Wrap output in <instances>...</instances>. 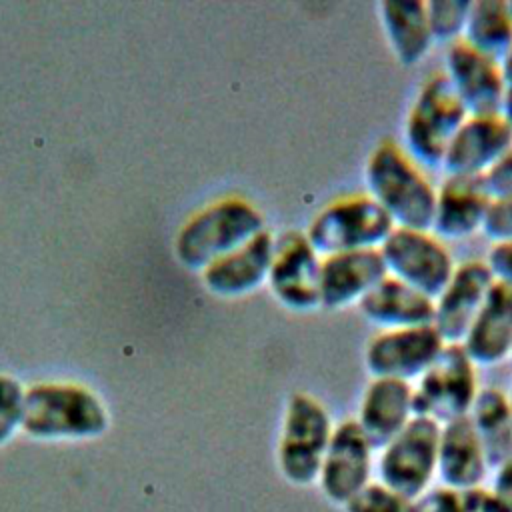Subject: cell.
Instances as JSON below:
<instances>
[{
  "label": "cell",
  "instance_id": "obj_1",
  "mask_svg": "<svg viewBox=\"0 0 512 512\" xmlns=\"http://www.w3.org/2000/svg\"><path fill=\"white\" fill-rule=\"evenodd\" d=\"M364 184L398 228L430 230L436 188L392 138L380 140L364 162Z\"/></svg>",
  "mask_w": 512,
  "mask_h": 512
},
{
  "label": "cell",
  "instance_id": "obj_2",
  "mask_svg": "<svg viewBox=\"0 0 512 512\" xmlns=\"http://www.w3.org/2000/svg\"><path fill=\"white\" fill-rule=\"evenodd\" d=\"M110 426L102 398L78 382H36L26 388L22 432L36 440H92Z\"/></svg>",
  "mask_w": 512,
  "mask_h": 512
},
{
  "label": "cell",
  "instance_id": "obj_3",
  "mask_svg": "<svg viewBox=\"0 0 512 512\" xmlns=\"http://www.w3.org/2000/svg\"><path fill=\"white\" fill-rule=\"evenodd\" d=\"M262 230L266 220L256 204L242 196H224L196 210L180 226L174 254L184 268L202 272Z\"/></svg>",
  "mask_w": 512,
  "mask_h": 512
},
{
  "label": "cell",
  "instance_id": "obj_4",
  "mask_svg": "<svg viewBox=\"0 0 512 512\" xmlns=\"http://www.w3.org/2000/svg\"><path fill=\"white\" fill-rule=\"evenodd\" d=\"M468 118L444 72L430 74L418 88L404 122V150L422 168H440L444 152Z\"/></svg>",
  "mask_w": 512,
  "mask_h": 512
},
{
  "label": "cell",
  "instance_id": "obj_5",
  "mask_svg": "<svg viewBox=\"0 0 512 512\" xmlns=\"http://www.w3.org/2000/svg\"><path fill=\"white\" fill-rule=\"evenodd\" d=\"M394 230L390 216L366 192L328 202L308 224L304 236L320 256L378 250Z\"/></svg>",
  "mask_w": 512,
  "mask_h": 512
},
{
  "label": "cell",
  "instance_id": "obj_6",
  "mask_svg": "<svg viewBox=\"0 0 512 512\" xmlns=\"http://www.w3.org/2000/svg\"><path fill=\"white\" fill-rule=\"evenodd\" d=\"M332 430L330 414L320 400L306 392L288 398L278 440V468L290 484L310 486L318 480Z\"/></svg>",
  "mask_w": 512,
  "mask_h": 512
},
{
  "label": "cell",
  "instance_id": "obj_7",
  "mask_svg": "<svg viewBox=\"0 0 512 512\" xmlns=\"http://www.w3.org/2000/svg\"><path fill=\"white\" fill-rule=\"evenodd\" d=\"M478 394L476 366L460 344H446L434 364L412 384L414 416L440 426L468 416Z\"/></svg>",
  "mask_w": 512,
  "mask_h": 512
},
{
  "label": "cell",
  "instance_id": "obj_8",
  "mask_svg": "<svg viewBox=\"0 0 512 512\" xmlns=\"http://www.w3.org/2000/svg\"><path fill=\"white\" fill-rule=\"evenodd\" d=\"M438 442L440 424L424 416H412L380 450V484L408 500L420 498L436 474Z\"/></svg>",
  "mask_w": 512,
  "mask_h": 512
},
{
  "label": "cell",
  "instance_id": "obj_9",
  "mask_svg": "<svg viewBox=\"0 0 512 512\" xmlns=\"http://www.w3.org/2000/svg\"><path fill=\"white\" fill-rule=\"evenodd\" d=\"M388 276L436 298L448 284L456 262L446 244L430 230L398 228L380 246Z\"/></svg>",
  "mask_w": 512,
  "mask_h": 512
},
{
  "label": "cell",
  "instance_id": "obj_10",
  "mask_svg": "<svg viewBox=\"0 0 512 512\" xmlns=\"http://www.w3.org/2000/svg\"><path fill=\"white\" fill-rule=\"evenodd\" d=\"M320 262L322 256L312 248L304 232L290 230L276 238L266 278L276 302L292 312L320 308Z\"/></svg>",
  "mask_w": 512,
  "mask_h": 512
},
{
  "label": "cell",
  "instance_id": "obj_11",
  "mask_svg": "<svg viewBox=\"0 0 512 512\" xmlns=\"http://www.w3.org/2000/svg\"><path fill=\"white\" fill-rule=\"evenodd\" d=\"M446 342L428 326L382 330L364 348V364L372 378L418 380L440 356Z\"/></svg>",
  "mask_w": 512,
  "mask_h": 512
},
{
  "label": "cell",
  "instance_id": "obj_12",
  "mask_svg": "<svg viewBox=\"0 0 512 512\" xmlns=\"http://www.w3.org/2000/svg\"><path fill=\"white\" fill-rule=\"evenodd\" d=\"M374 448L356 420H344L334 426L318 484L326 500L344 506L362 488L370 484Z\"/></svg>",
  "mask_w": 512,
  "mask_h": 512
},
{
  "label": "cell",
  "instance_id": "obj_13",
  "mask_svg": "<svg viewBox=\"0 0 512 512\" xmlns=\"http://www.w3.org/2000/svg\"><path fill=\"white\" fill-rule=\"evenodd\" d=\"M442 72L468 116L500 114L508 88L498 60L456 40L446 48Z\"/></svg>",
  "mask_w": 512,
  "mask_h": 512
},
{
  "label": "cell",
  "instance_id": "obj_14",
  "mask_svg": "<svg viewBox=\"0 0 512 512\" xmlns=\"http://www.w3.org/2000/svg\"><path fill=\"white\" fill-rule=\"evenodd\" d=\"M494 276L486 260H464L456 264L448 284L434 298L432 326L446 344H460L484 304Z\"/></svg>",
  "mask_w": 512,
  "mask_h": 512
},
{
  "label": "cell",
  "instance_id": "obj_15",
  "mask_svg": "<svg viewBox=\"0 0 512 512\" xmlns=\"http://www.w3.org/2000/svg\"><path fill=\"white\" fill-rule=\"evenodd\" d=\"M512 146V130L500 114L468 116L452 136L442 170L446 176H484Z\"/></svg>",
  "mask_w": 512,
  "mask_h": 512
},
{
  "label": "cell",
  "instance_id": "obj_16",
  "mask_svg": "<svg viewBox=\"0 0 512 512\" xmlns=\"http://www.w3.org/2000/svg\"><path fill=\"white\" fill-rule=\"evenodd\" d=\"M388 276L378 250H354L322 256L320 262V308L344 310L360 300Z\"/></svg>",
  "mask_w": 512,
  "mask_h": 512
},
{
  "label": "cell",
  "instance_id": "obj_17",
  "mask_svg": "<svg viewBox=\"0 0 512 512\" xmlns=\"http://www.w3.org/2000/svg\"><path fill=\"white\" fill-rule=\"evenodd\" d=\"M492 198L482 176H446L436 188L430 232L440 240H462L482 230Z\"/></svg>",
  "mask_w": 512,
  "mask_h": 512
},
{
  "label": "cell",
  "instance_id": "obj_18",
  "mask_svg": "<svg viewBox=\"0 0 512 512\" xmlns=\"http://www.w3.org/2000/svg\"><path fill=\"white\" fill-rule=\"evenodd\" d=\"M274 240L268 230H262L240 248L206 266L200 272L204 288L220 298H240L258 290L268 278Z\"/></svg>",
  "mask_w": 512,
  "mask_h": 512
},
{
  "label": "cell",
  "instance_id": "obj_19",
  "mask_svg": "<svg viewBox=\"0 0 512 512\" xmlns=\"http://www.w3.org/2000/svg\"><path fill=\"white\" fill-rule=\"evenodd\" d=\"M474 366H496L512 354V286L492 284L484 304L460 342Z\"/></svg>",
  "mask_w": 512,
  "mask_h": 512
},
{
  "label": "cell",
  "instance_id": "obj_20",
  "mask_svg": "<svg viewBox=\"0 0 512 512\" xmlns=\"http://www.w3.org/2000/svg\"><path fill=\"white\" fill-rule=\"evenodd\" d=\"M488 460L482 442L468 416L440 426L436 474L442 486L454 490L478 488L488 476Z\"/></svg>",
  "mask_w": 512,
  "mask_h": 512
},
{
  "label": "cell",
  "instance_id": "obj_21",
  "mask_svg": "<svg viewBox=\"0 0 512 512\" xmlns=\"http://www.w3.org/2000/svg\"><path fill=\"white\" fill-rule=\"evenodd\" d=\"M414 416L412 384L394 378H372L362 394L358 426L374 450H382Z\"/></svg>",
  "mask_w": 512,
  "mask_h": 512
},
{
  "label": "cell",
  "instance_id": "obj_22",
  "mask_svg": "<svg viewBox=\"0 0 512 512\" xmlns=\"http://www.w3.org/2000/svg\"><path fill=\"white\" fill-rule=\"evenodd\" d=\"M358 310L382 330L428 326L434 320V300L392 276L380 280L360 300Z\"/></svg>",
  "mask_w": 512,
  "mask_h": 512
},
{
  "label": "cell",
  "instance_id": "obj_23",
  "mask_svg": "<svg viewBox=\"0 0 512 512\" xmlns=\"http://www.w3.org/2000/svg\"><path fill=\"white\" fill-rule=\"evenodd\" d=\"M378 14L390 50L402 66H416L428 56L434 40L422 0H384Z\"/></svg>",
  "mask_w": 512,
  "mask_h": 512
},
{
  "label": "cell",
  "instance_id": "obj_24",
  "mask_svg": "<svg viewBox=\"0 0 512 512\" xmlns=\"http://www.w3.org/2000/svg\"><path fill=\"white\" fill-rule=\"evenodd\" d=\"M468 418L482 442L488 468L494 470L512 454V414L508 396L498 388L478 390Z\"/></svg>",
  "mask_w": 512,
  "mask_h": 512
},
{
  "label": "cell",
  "instance_id": "obj_25",
  "mask_svg": "<svg viewBox=\"0 0 512 512\" xmlns=\"http://www.w3.org/2000/svg\"><path fill=\"white\" fill-rule=\"evenodd\" d=\"M460 40L500 62L512 46L508 0H472Z\"/></svg>",
  "mask_w": 512,
  "mask_h": 512
},
{
  "label": "cell",
  "instance_id": "obj_26",
  "mask_svg": "<svg viewBox=\"0 0 512 512\" xmlns=\"http://www.w3.org/2000/svg\"><path fill=\"white\" fill-rule=\"evenodd\" d=\"M414 504L416 512H510V508L484 486L468 490L438 486L426 490Z\"/></svg>",
  "mask_w": 512,
  "mask_h": 512
},
{
  "label": "cell",
  "instance_id": "obj_27",
  "mask_svg": "<svg viewBox=\"0 0 512 512\" xmlns=\"http://www.w3.org/2000/svg\"><path fill=\"white\" fill-rule=\"evenodd\" d=\"M424 4L434 42L452 44L462 38L472 0H428Z\"/></svg>",
  "mask_w": 512,
  "mask_h": 512
},
{
  "label": "cell",
  "instance_id": "obj_28",
  "mask_svg": "<svg viewBox=\"0 0 512 512\" xmlns=\"http://www.w3.org/2000/svg\"><path fill=\"white\" fill-rule=\"evenodd\" d=\"M344 512H416V504L380 482H370L344 504Z\"/></svg>",
  "mask_w": 512,
  "mask_h": 512
},
{
  "label": "cell",
  "instance_id": "obj_29",
  "mask_svg": "<svg viewBox=\"0 0 512 512\" xmlns=\"http://www.w3.org/2000/svg\"><path fill=\"white\" fill-rule=\"evenodd\" d=\"M22 382L10 374H0V446H4L18 430H22L24 416Z\"/></svg>",
  "mask_w": 512,
  "mask_h": 512
},
{
  "label": "cell",
  "instance_id": "obj_30",
  "mask_svg": "<svg viewBox=\"0 0 512 512\" xmlns=\"http://www.w3.org/2000/svg\"><path fill=\"white\" fill-rule=\"evenodd\" d=\"M482 232L492 244L512 242V198L492 200L482 224Z\"/></svg>",
  "mask_w": 512,
  "mask_h": 512
},
{
  "label": "cell",
  "instance_id": "obj_31",
  "mask_svg": "<svg viewBox=\"0 0 512 512\" xmlns=\"http://www.w3.org/2000/svg\"><path fill=\"white\" fill-rule=\"evenodd\" d=\"M482 178L492 200L512 198V146Z\"/></svg>",
  "mask_w": 512,
  "mask_h": 512
},
{
  "label": "cell",
  "instance_id": "obj_32",
  "mask_svg": "<svg viewBox=\"0 0 512 512\" xmlns=\"http://www.w3.org/2000/svg\"><path fill=\"white\" fill-rule=\"evenodd\" d=\"M486 264L496 282L512 286V242L492 244L486 256Z\"/></svg>",
  "mask_w": 512,
  "mask_h": 512
},
{
  "label": "cell",
  "instance_id": "obj_33",
  "mask_svg": "<svg viewBox=\"0 0 512 512\" xmlns=\"http://www.w3.org/2000/svg\"><path fill=\"white\" fill-rule=\"evenodd\" d=\"M490 490L512 512V454L494 468V480H492V488Z\"/></svg>",
  "mask_w": 512,
  "mask_h": 512
},
{
  "label": "cell",
  "instance_id": "obj_34",
  "mask_svg": "<svg viewBox=\"0 0 512 512\" xmlns=\"http://www.w3.org/2000/svg\"><path fill=\"white\" fill-rule=\"evenodd\" d=\"M500 116L508 124V128L512 130V88H508L506 94H504V100H502V106H500Z\"/></svg>",
  "mask_w": 512,
  "mask_h": 512
},
{
  "label": "cell",
  "instance_id": "obj_35",
  "mask_svg": "<svg viewBox=\"0 0 512 512\" xmlns=\"http://www.w3.org/2000/svg\"><path fill=\"white\" fill-rule=\"evenodd\" d=\"M500 68H502V76H504L506 88H512V46H510V50L504 54V58L500 60Z\"/></svg>",
  "mask_w": 512,
  "mask_h": 512
},
{
  "label": "cell",
  "instance_id": "obj_36",
  "mask_svg": "<svg viewBox=\"0 0 512 512\" xmlns=\"http://www.w3.org/2000/svg\"><path fill=\"white\" fill-rule=\"evenodd\" d=\"M508 406H510V414H512V388H510V394H508Z\"/></svg>",
  "mask_w": 512,
  "mask_h": 512
},
{
  "label": "cell",
  "instance_id": "obj_37",
  "mask_svg": "<svg viewBox=\"0 0 512 512\" xmlns=\"http://www.w3.org/2000/svg\"><path fill=\"white\" fill-rule=\"evenodd\" d=\"M508 12H510V18H512V0H508Z\"/></svg>",
  "mask_w": 512,
  "mask_h": 512
},
{
  "label": "cell",
  "instance_id": "obj_38",
  "mask_svg": "<svg viewBox=\"0 0 512 512\" xmlns=\"http://www.w3.org/2000/svg\"><path fill=\"white\" fill-rule=\"evenodd\" d=\"M510 358H512V354H510Z\"/></svg>",
  "mask_w": 512,
  "mask_h": 512
}]
</instances>
